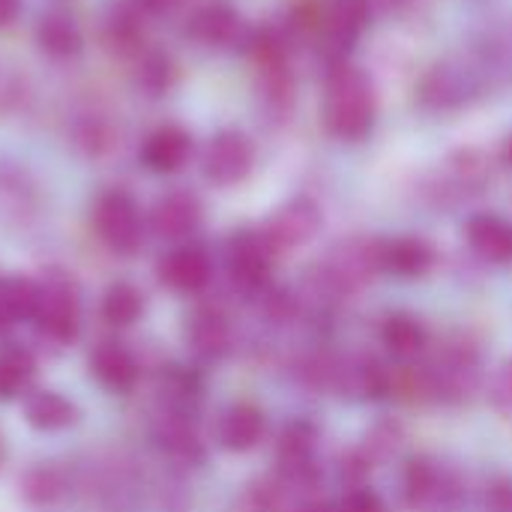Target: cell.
Segmentation results:
<instances>
[{
  "label": "cell",
  "mask_w": 512,
  "mask_h": 512,
  "mask_svg": "<svg viewBox=\"0 0 512 512\" xmlns=\"http://www.w3.org/2000/svg\"><path fill=\"white\" fill-rule=\"evenodd\" d=\"M0 462H3V438H0Z\"/></svg>",
  "instance_id": "cell-38"
},
{
  "label": "cell",
  "mask_w": 512,
  "mask_h": 512,
  "mask_svg": "<svg viewBox=\"0 0 512 512\" xmlns=\"http://www.w3.org/2000/svg\"><path fill=\"white\" fill-rule=\"evenodd\" d=\"M24 420L30 429L36 432H66L72 426H78L81 411L78 405L57 393V390H33L24 396Z\"/></svg>",
  "instance_id": "cell-11"
},
{
  "label": "cell",
  "mask_w": 512,
  "mask_h": 512,
  "mask_svg": "<svg viewBox=\"0 0 512 512\" xmlns=\"http://www.w3.org/2000/svg\"><path fill=\"white\" fill-rule=\"evenodd\" d=\"M213 264L201 246H177L159 261V279L177 294H198L210 282Z\"/></svg>",
  "instance_id": "cell-8"
},
{
  "label": "cell",
  "mask_w": 512,
  "mask_h": 512,
  "mask_svg": "<svg viewBox=\"0 0 512 512\" xmlns=\"http://www.w3.org/2000/svg\"><path fill=\"white\" fill-rule=\"evenodd\" d=\"M147 309L144 291L132 282H114L108 285V291L102 294V321H108L111 327H132L135 321H141Z\"/></svg>",
  "instance_id": "cell-22"
},
{
  "label": "cell",
  "mask_w": 512,
  "mask_h": 512,
  "mask_svg": "<svg viewBox=\"0 0 512 512\" xmlns=\"http://www.w3.org/2000/svg\"><path fill=\"white\" fill-rule=\"evenodd\" d=\"M324 126L342 141H360L375 123V93L366 72L351 63H333L324 84Z\"/></svg>",
  "instance_id": "cell-1"
},
{
  "label": "cell",
  "mask_w": 512,
  "mask_h": 512,
  "mask_svg": "<svg viewBox=\"0 0 512 512\" xmlns=\"http://www.w3.org/2000/svg\"><path fill=\"white\" fill-rule=\"evenodd\" d=\"M243 18L228 3H207L189 18V36L210 48H228L243 39Z\"/></svg>",
  "instance_id": "cell-13"
},
{
  "label": "cell",
  "mask_w": 512,
  "mask_h": 512,
  "mask_svg": "<svg viewBox=\"0 0 512 512\" xmlns=\"http://www.w3.org/2000/svg\"><path fill=\"white\" fill-rule=\"evenodd\" d=\"M186 342L195 357L219 360L231 345V324L216 306H201L192 312V318L186 324Z\"/></svg>",
  "instance_id": "cell-14"
},
{
  "label": "cell",
  "mask_w": 512,
  "mask_h": 512,
  "mask_svg": "<svg viewBox=\"0 0 512 512\" xmlns=\"http://www.w3.org/2000/svg\"><path fill=\"white\" fill-rule=\"evenodd\" d=\"M381 267L396 276H420L432 267V249L417 237H399L381 246Z\"/></svg>",
  "instance_id": "cell-23"
},
{
  "label": "cell",
  "mask_w": 512,
  "mask_h": 512,
  "mask_svg": "<svg viewBox=\"0 0 512 512\" xmlns=\"http://www.w3.org/2000/svg\"><path fill=\"white\" fill-rule=\"evenodd\" d=\"M234 512H279V498L264 483H255V486H249L243 492V498L237 501Z\"/></svg>",
  "instance_id": "cell-30"
},
{
  "label": "cell",
  "mask_w": 512,
  "mask_h": 512,
  "mask_svg": "<svg viewBox=\"0 0 512 512\" xmlns=\"http://www.w3.org/2000/svg\"><path fill=\"white\" fill-rule=\"evenodd\" d=\"M336 512H384V504L378 501V495H375V492H369V489H357V492H348V495L339 501Z\"/></svg>",
  "instance_id": "cell-32"
},
{
  "label": "cell",
  "mask_w": 512,
  "mask_h": 512,
  "mask_svg": "<svg viewBox=\"0 0 512 512\" xmlns=\"http://www.w3.org/2000/svg\"><path fill=\"white\" fill-rule=\"evenodd\" d=\"M468 243L474 252L492 264H510L512 261V225L501 216H474L468 222Z\"/></svg>",
  "instance_id": "cell-18"
},
{
  "label": "cell",
  "mask_w": 512,
  "mask_h": 512,
  "mask_svg": "<svg viewBox=\"0 0 512 512\" xmlns=\"http://www.w3.org/2000/svg\"><path fill=\"white\" fill-rule=\"evenodd\" d=\"M255 165V147L243 132H219L204 150V174L216 186H237Z\"/></svg>",
  "instance_id": "cell-4"
},
{
  "label": "cell",
  "mask_w": 512,
  "mask_h": 512,
  "mask_svg": "<svg viewBox=\"0 0 512 512\" xmlns=\"http://www.w3.org/2000/svg\"><path fill=\"white\" fill-rule=\"evenodd\" d=\"M264 429H267L264 414H261L255 405L240 402V405H231V408L222 414L216 435H219V444H222L225 450H231V453H246V450L258 447V441L264 438Z\"/></svg>",
  "instance_id": "cell-17"
},
{
  "label": "cell",
  "mask_w": 512,
  "mask_h": 512,
  "mask_svg": "<svg viewBox=\"0 0 512 512\" xmlns=\"http://www.w3.org/2000/svg\"><path fill=\"white\" fill-rule=\"evenodd\" d=\"M93 228L114 255H135L144 243L141 210L135 198L120 189L99 195L93 207Z\"/></svg>",
  "instance_id": "cell-3"
},
{
  "label": "cell",
  "mask_w": 512,
  "mask_h": 512,
  "mask_svg": "<svg viewBox=\"0 0 512 512\" xmlns=\"http://www.w3.org/2000/svg\"><path fill=\"white\" fill-rule=\"evenodd\" d=\"M504 159H507V165H512V138L507 141V147H504Z\"/></svg>",
  "instance_id": "cell-37"
},
{
  "label": "cell",
  "mask_w": 512,
  "mask_h": 512,
  "mask_svg": "<svg viewBox=\"0 0 512 512\" xmlns=\"http://www.w3.org/2000/svg\"><path fill=\"white\" fill-rule=\"evenodd\" d=\"M171 75H174L171 60H168L162 51H147V54H141L138 69H135V81H138V87H144L150 96L165 93L168 84H171Z\"/></svg>",
  "instance_id": "cell-28"
},
{
  "label": "cell",
  "mask_w": 512,
  "mask_h": 512,
  "mask_svg": "<svg viewBox=\"0 0 512 512\" xmlns=\"http://www.w3.org/2000/svg\"><path fill=\"white\" fill-rule=\"evenodd\" d=\"M405 483H408V498H411V504L417 507V504H423V501H429V498L435 495V489H438V474H435V468H432L426 459H420V462H411Z\"/></svg>",
  "instance_id": "cell-29"
},
{
  "label": "cell",
  "mask_w": 512,
  "mask_h": 512,
  "mask_svg": "<svg viewBox=\"0 0 512 512\" xmlns=\"http://www.w3.org/2000/svg\"><path fill=\"white\" fill-rule=\"evenodd\" d=\"M321 228V210L309 201V198H297L288 201L285 207H279L267 228H264V240L270 243V249H294L309 243Z\"/></svg>",
  "instance_id": "cell-5"
},
{
  "label": "cell",
  "mask_w": 512,
  "mask_h": 512,
  "mask_svg": "<svg viewBox=\"0 0 512 512\" xmlns=\"http://www.w3.org/2000/svg\"><path fill=\"white\" fill-rule=\"evenodd\" d=\"M270 243L264 240V234H237L228 246V270L237 288L243 291H258L267 285V273H270Z\"/></svg>",
  "instance_id": "cell-6"
},
{
  "label": "cell",
  "mask_w": 512,
  "mask_h": 512,
  "mask_svg": "<svg viewBox=\"0 0 512 512\" xmlns=\"http://www.w3.org/2000/svg\"><path fill=\"white\" fill-rule=\"evenodd\" d=\"M153 438L162 447V453L171 462H177V465H198V462H204V444L198 441L192 423L183 414L165 411L159 417L156 429H153Z\"/></svg>",
  "instance_id": "cell-16"
},
{
  "label": "cell",
  "mask_w": 512,
  "mask_h": 512,
  "mask_svg": "<svg viewBox=\"0 0 512 512\" xmlns=\"http://www.w3.org/2000/svg\"><path fill=\"white\" fill-rule=\"evenodd\" d=\"M384 345L396 354V357H417L426 345V330L420 321H414L411 315H396L384 324Z\"/></svg>",
  "instance_id": "cell-27"
},
{
  "label": "cell",
  "mask_w": 512,
  "mask_h": 512,
  "mask_svg": "<svg viewBox=\"0 0 512 512\" xmlns=\"http://www.w3.org/2000/svg\"><path fill=\"white\" fill-rule=\"evenodd\" d=\"M300 512H333L327 504H306Z\"/></svg>",
  "instance_id": "cell-36"
},
{
  "label": "cell",
  "mask_w": 512,
  "mask_h": 512,
  "mask_svg": "<svg viewBox=\"0 0 512 512\" xmlns=\"http://www.w3.org/2000/svg\"><path fill=\"white\" fill-rule=\"evenodd\" d=\"M132 6L141 15H165L174 6V0H132Z\"/></svg>",
  "instance_id": "cell-33"
},
{
  "label": "cell",
  "mask_w": 512,
  "mask_h": 512,
  "mask_svg": "<svg viewBox=\"0 0 512 512\" xmlns=\"http://www.w3.org/2000/svg\"><path fill=\"white\" fill-rule=\"evenodd\" d=\"M72 138H75V147H78L84 156H90V159H102V156H108V153L117 147V132H114V126H111L105 117H99V114L81 117V120L75 123V129H72Z\"/></svg>",
  "instance_id": "cell-26"
},
{
  "label": "cell",
  "mask_w": 512,
  "mask_h": 512,
  "mask_svg": "<svg viewBox=\"0 0 512 512\" xmlns=\"http://www.w3.org/2000/svg\"><path fill=\"white\" fill-rule=\"evenodd\" d=\"M36 300H39L36 279H27V276L0 279V330L21 324V321H33Z\"/></svg>",
  "instance_id": "cell-21"
},
{
  "label": "cell",
  "mask_w": 512,
  "mask_h": 512,
  "mask_svg": "<svg viewBox=\"0 0 512 512\" xmlns=\"http://www.w3.org/2000/svg\"><path fill=\"white\" fill-rule=\"evenodd\" d=\"M489 399H492V405H495L501 414H512V360H507V363L498 369V375L492 378Z\"/></svg>",
  "instance_id": "cell-31"
},
{
  "label": "cell",
  "mask_w": 512,
  "mask_h": 512,
  "mask_svg": "<svg viewBox=\"0 0 512 512\" xmlns=\"http://www.w3.org/2000/svg\"><path fill=\"white\" fill-rule=\"evenodd\" d=\"M18 492H21V498H24L27 507L48 512L66 504V498L72 492V480H69V474L60 465L39 462V465H30L18 477Z\"/></svg>",
  "instance_id": "cell-9"
},
{
  "label": "cell",
  "mask_w": 512,
  "mask_h": 512,
  "mask_svg": "<svg viewBox=\"0 0 512 512\" xmlns=\"http://www.w3.org/2000/svg\"><path fill=\"white\" fill-rule=\"evenodd\" d=\"M36 375V357L24 345H6L0 351V399L21 396Z\"/></svg>",
  "instance_id": "cell-24"
},
{
  "label": "cell",
  "mask_w": 512,
  "mask_h": 512,
  "mask_svg": "<svg viewBox=\"0 0 512 512\" xmlns=\"http://www.w3.org/2000/svg\"><path fill=\"white\" fill-rule=\"evenodd\" d=\"M201 225V201L189 189L162 195L150 210V228L162 240H183Z\"/></svg>",
  "instance_id": "cell-7"
},
{
  "label": "cell",
  "mask_w": 512,
  "mask_h": 512,
  "mask_svg": "<svg viewBox=\"0 0 512 512\" xmlns=\"http://www.w3.org/2000/svg\"><path fill=\"white\" fill-rule=\"evenodd\" d=\"M366 24H369V0H333V6L321 21V36L327 51L342 57Z\"/></svg>",
  "instance_id": "cell-12"
},
{
  "label": "cell",
  "mask_w": 512,
  "mask_h": 512,
  "mask_svg": "<svg viewBox=\"0 0 512 512\" xmlns=\"http://www.w3.org/2000/svg\"><path fill=\"white\" fill-rule=\"evenodd\" d=\"M492 507L498 512H512V486H501L492 495Z\"/></svg>",
  "instance_id": "cell-35"
},
{
  "label": "cell",
  "mask_w": 512,
  "mask_h": 512,
  "mask_svg": "<svg viewBox=\"0 0 512 512\" xmlns=\"http://www.w3.org/2000/svg\"><path fill=\"white\" fill-rule=\"evenodd\" d=\"M201 396V387H198V378L180 366H168L162 375H159V399L165 405V411L171 414H183L186 417V408Z\"/></svg>",
  "instance_id": "cell-25"
},
{
  "label": "cell",
  "mask_w": 512,
  "mask_h": 512,
  "mask_svg": "<svg viewBox=\"0 0 512 512\" xmlns=\"http://www.w3.org/2000/svg\"><path fill=\"white\" fill-rule=\"evenodd\" d=\"M90 372L111 393H129V390H135L138 375H141L135 354L123 342H114V339H105V342H99L93 348V354H90Z\"/></svg>",
  "instance_id": "cell-10"
},
{
  "label": "cell",
  "mask_w": 512,
  "mask_h": 512,
  "mask_svg": "<svg viewBox=\"0 0 512 512\" xmlns=\"http://www.w3.org/2000/svg\"><path fill=\"white\" fill-rule=\"evenodd\" d=\"M189 156H192V135L183 126H162L141 147L144 165L156 174L180 171L189 162Z\"/></svg>",
  "instance_id": "cell-15"
},
{
  "label": "cell",
  "mask_w": 512,
  "mask_h": 512,
  "mask_svg": "<svg viewBox=\"0 0 512 512\" xmlns=\"http://www.w3.org/2000/svg\"><path fill=\"white\" fill-rule=\"evenodd\" d=\"M336 375H339V390L354 399H381L390 390L387 369L372 357H354L342 363Z\"/></svg>",
  "instance_id": "cell-19"
},
{
  "label": "cell",
  "mask_w": 512,
  "mask_h": 512,
  "mask_svg": "<svg viewBox=\"0 0 512 512\" xmlns=\"http://www.w3.org/2000/svg\"><path fill=\"white\" fill-rule=\"evenodd\" d=\"M21 15V0H0V27H9Z\"/></svg>",
  "instance_id": "cell-34"
},
{
  "label": "cell",
  "mask_w": 512,
  "mask_h": 512,
  "mask_svg": "<svg viewBox=\"0 0 512 512\" xmlns=\"http://www.w3.org/2000/svg\"><path fill=\"white\" fill-rule=\"evenodd\" d=\"M36 42L54 60L75 57L81 51V45H84L78 24L66 12H48V15H42L39 24H36Z\"/></svg>",
  "instance_id": "cell-20"
},
{
  "label": "cell",
  "mask_w": 512,
  "mask_h": 512,
  "mask_svg": "<svg viewBox=\"0 0 512 512\" xmlns=\"http://www.w3.org/2000/svg\"><path fill=\"white\" fill-rule=\"evenodd\" d=\"M36 333L51 345H72L81 333V294L66 270H48L39 279L33 321Z\"/></svg>",
  "instance_id": "cell-2"
}]
</instances>
